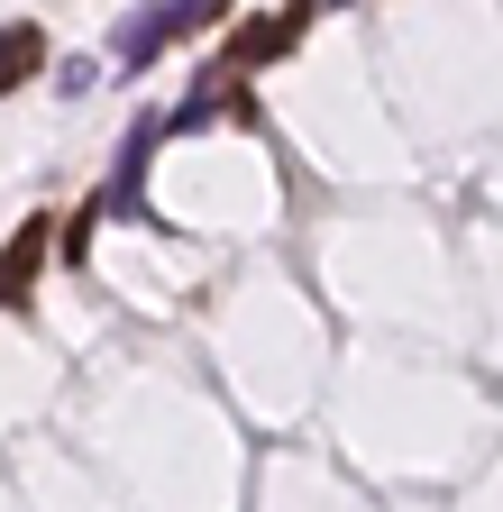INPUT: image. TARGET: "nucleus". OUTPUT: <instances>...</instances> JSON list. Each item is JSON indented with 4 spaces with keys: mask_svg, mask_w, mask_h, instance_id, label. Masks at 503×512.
I'll list each match as a JSON object with an SVG mask.
<instances>
[{
    "mask_svg": "<svg viewBox=\"0 0 503 512\" xmlns=\"http://www.w3.org/2000/svg\"><path fill=\"white\" fill-rule=\"evenodd\" d=\"M229 10V0H165V19H174V37H202L211 19Z\"/></svg>",
    "mask_w": 503,
    "mask_h": 512,
    "instance_id": "39448f33",
    "label": "nucleus"
},
{
    "mask_svg": "<svg viewBox=\"0 0 503 512\" xmlns=\"http://www.w3.org/2000/svg\"><path fill=\"white\" fill-rule=\"evenodd\" d=\"M156 138H165V119H138L129 138H119V165H110V183H101V202H92V211H138V174H147Z\"/></svg>",
    "mask_w": 503,
    "mask_h": 512,
    "instance_id": "f257e3e1",
    "label": "nucleus"
},
{
    "mask_svg": "<svg viewBox=\"0 0 503 512\" xmlns=\"http://www.w3.org/2000/svg\"><path fill=\"white\" fill-rule=\"evenodd\" d=\"M174 37V19H165V0H156V10H129V19H119V64H147L156 46Z\"/></svg>",
    "mask_w": 503,
    "mask_h": 512,
    "instance_id": "f03ea898",
    "label": "nucleus"
},
{
    "mask_svg": "<svg viewBox=\"0 0 503 512\" xmlns=\"http://www.w3.org/2000/svg\"><path fill=\"white\" fill-rule=\"evenodd\" d=\"M37 55H46V37L19 19V28H0V92H10V83H28L37 74Z\"/></svg>",
    "mask_w": 503,
    "mask_h": 512,
    "instance_id": "7ed1b4c3",
    "label": "nucleus"
},
{
    "mask_svg": "<svg viewBox=\"0 0 503 512\" xmlns=\"http://www.w3.org/2000/svg\"><path fill=\"white\" fill-rule=\"evenodd\" d=\"M37 247H46V229L28 220V238L10 247V266H0V302H28V284H37Z\"/></svg>",
    "mask_w": 503,
    "mask_h": 512,
    "instance_id": "20e7f679",
    "label": "nucleus"
}]
</instances>
